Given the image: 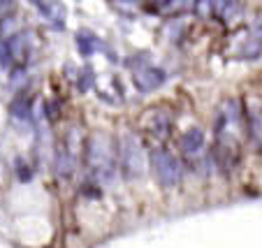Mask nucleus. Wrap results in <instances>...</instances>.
I'll use <instances>...</instances> for the list:
<instances>
[{
  "instance_id": "nucleus-4",
  "label": "nucleus",
  "mask_w": 262,
  "mask_h": 248,
  "mask_svg": "<svg viewBox=\"0 0 262 248\" xmlns=\"http://www.w3.org/2000/svg\"><path fill=\"white\" fill-rule=\"evenodd\" d=\"M24 40H26V35H19V37H12V40H7L5 44L0 47V58H3V65H10L12 60L24 58L26 56Z\"/></svg>"
},
{
  "instance_id": "nucleus-5",
  "label": "nucleus",
  "mask_w": 262,
  "mask_h": 248,
  "mask_svg": "<svg viewBox=\"0 0 262 248\" xmlns=\"http://www.w3.org/2000/svg\"><path fill=\"white\" fill-rule=\"evenodd\" d=\"M135 81H137V86L142 91H154L156 86H160L165 81V72L158 67H146L144 72H139V75L135 77Z\"/></svg>"
},
{
  "instance_id": "nucleus-2",
  "label": "nucleus",
  "mask_w": 262,
  "mask_h": 248,
  "mask_svg": "<svg viewBox=\"0 0 262 248\" xmlns=\"http://www.w3.org/2000/svg\"><path fill=\"white\" fill-rule=\"evenodd\" d=\"M89 165L100 176H112L114 169V155H112V144L104 134H95L89 144Z\"/></svg>"
},
{
  "instance_id": "nucleus-1",
  "label": "nucleus",
  "mask_w": 262,
  "mask_h": 248,
  "mask_svg": "<svg viewBox=\"0 0 262 248\" xmlns=\"http://www.w3.org/2000/svg\"><path fill=\"white\" fill-rule=\"evenodd\" d=\"M148 160H151L154 176L158 179L160 186H165V188H174V186L181 181V174H183L181 163H179L167 149H154L151 155H148Z\"/></svg>"
},
{
  "instance_id": "nucleus-3",
  "label": "nucleus",
  "mask_w": 262,
  "mask_h": 248,
  "mask_svg": "<svg viewBox=\"0 0 262 248\" xmlns=\"http://www.w3.org/2000/svg\"><path fill=\"white\" fill-rule=\"evenodd\" d=\"M121 163H123L125 176L135 179L144 172V153L142 146L135 137H123V149H121Z\"/></svg>"
},
{
  "instance_id": "nucleus-7",
  "label": "nucleus",
  "mask_w": 262,
  "mask_h": 248,
  "mask_svg": "<svg viewBox=\"0 0 262 248\" xmlns=\"http://www.w3.org/2000/svg\"><path fill=\"white\" fill-rule=\"evenodd\" d=\"M77 40H79V51L84 56H91L95 51V47H98V44H95L98 40H95L93 35H89V33H79V37H77Z\"/></svg>"
},
{
  "instance_id": "nucleus-6",
  "label": "nucleus",
  "mask_w": 262,
  "mask_h": 248,
  "mask_svg": "<svg viewBox=\"0 0 262 248\" xmlns=\"http://www.w3.org/2000/svg\"><path fill=\"white\" fill-rule=\"evenodd\" d=\"M181 146H183L186 153H198V151L204 146V132L200 128L188 130V132L183 134V139H181Z\"/></svg>"
}]
</instances>
